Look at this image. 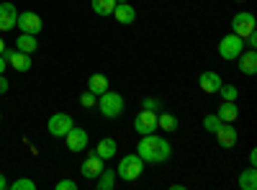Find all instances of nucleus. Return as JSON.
Returning a JSON list of instances; mask_svg holds the SVG:
<instances>
[{
    "label": "nucleus",
    "mask_w": 257,
    "mask_h": 190,
    "mask_svg": "<svg viewBox=\"0 0 257 190\" xmlns=\"http://www.w3.org/2000/svg\"><path fill=\"white\" fill-rule=\"evenodd\" d=\"M103 170H105V164H103V159L98 157V152H90L88 157H85L82 167H80L82 177H88V180H95V177H98Z\"/></svg>",
    "instance_id": "nucleus-10"
},
{
    "label": "nucleus",
    "mask_w": 257,
    "mask_h": 190,
    "mask_svg": "<svg viewBox=\"0 0 257 190\" xmlns=\"http://www.w3.org/2000/svg\"><path fill=\"white\" fill-rule=\"evenodd\" d=\"M16 49L24 52V54H34V52L39 49V41H36L34 34H21L18 41H16Z\"/></svg>",
    "instance_id": "nucleus-19"
},
{
    "label": "nucleus",
    "mask_w": 257,
    "mask_h": 190,
    "mask_svg": "<svg viewBox=\"0 0 257 190\" xmlns=\"http://www.w3.org/2000/svg\"><path fill=\"white\" fill-rule=\"evenodd\" d=\"M142 172H144V159H142L139 154H126V157H121V162H118L116 177H121L123 182H134V180L142 177Z\"/></svg>",
    "instance_id": "nucleus-2"
},
{
    "label": "nucleus",
    "mask_w": 257,
    "mask_h": 190,
    "mask_svg": "<svg viewBox=\"0 0 257 190\" xmlns=\"http://www.w3.org/2000/svg\"><path fill=\"white\" fill-rule=\"evenodd\" d=\"M57 190H77V182L75 180H59L57 182Z\"/></svg>",
    "instance_id": "nucleus-30"
},
{
    "label": "nucleus",
    "mask_w": 257,
    "mask_h": 190,
    "mask_svg": "<svg viewBox=\"0 0 257 190\" xmlns=\"http://www.w3.org/2000/svg\"><path fill=\"white\" fill-rule=\"evenodd\" d=\"M198 85H201V90L203 93H219V88H221V77L213 72V70H208V72H201V77H198Z\"/></svg>",
    "instance_id": "nucleus-14"
},
{
    "label": "nucleus",
    "mask_w": 257,
    "mask_h": 190,
    "mask_svg": "<svg viewBox=\"0 0 257 190\" xmlns=\"http://www.w3.org/2000/svg\"><path fill=\"white\" fill-rule=\"evenodd\" d=\"M6 52V41H3V36H0V54Z\"/></svg>",
    "instance_id": "nucleus-35"
},
{
    "label": "nucleus",
    "mask_w": 257,
    "mask_h": 190,
    "mask_svg": "<svg viewBox=\"0 0 257 190\" xmlns=\"http://www.w3.org/2000/svg\"><path fill=\"white\" fill-rule=\"evenodd\" d=\"M8 93V80H6V75H0V95H6Z\"/></svg>",
    "instance_id": "nucleus-31"
},
{
    "label": "nucleus",
    "mask_w": 257,
    "mask_h": 190,
    "mask_svg": "<svg viewBox=\"0 0 257 190\" xmlns=\"http://www.w3.org/2000/svg\"><path fill=\"white\" fill-rule=\"evenodd\" d=\"M95 105H98V111H100L105 118H118V116L123 113V108H126L123 98H121L118 93H113V90H105V93H100Z\"/></svg>",
    "instance_id": "nucleus-3"
},
{
    "label": "nucleus",
    "mask_w": 257,
    "mask_h": 190,
    "mask_svg": "<svg viewBox=\"0 0 257 190\" xmlns=\"http://www.w3.org/2000/svg\"><path fill=\"white\" fill-rule=\"evenodd\" d=\"M95 103H98V95H93L90 90H85V93L80 95V105H82V108H93Z\"/></svg>",
    "instance_id": "nucleus-28"
},
{
    "label": "nucleus",
    "mask_w": 257,
    "mask_h": 190,
    "mask_svg": "<svg viewBox=\"0 0 257 190\" xmlns=\"http://www.w3.org/2000/svg\"><path fill=\"white\" fill-rule=\"evenodd\" d=\"M239 187L242 190H257V170L254 167H249V170H244L242 175H239Z\"/></svg>",
    "instance_id": "nucleus-21"
},
{
    "label": "nucleus",
    "mask_w": 257,
    "mask_h": 190,
    "mask_svg": "<svg viewBox=\"0 0 257 190\" xmlns=\"http://www.w3.org/2000/svg\"><path fill=\"white\" fill-rule=\"evenodd\" d=\"M6 67H8V62H6V57H3V54H0V75L6 72Z\"/></svg>",
    "instance_id": "nucleus-32"
},
{
    "label": "nucleus",
    "mask_w": 257,
    "mask_h": 190,
    "mask_svg": "<svg viewBox=\"0 0 257 190\" xmlns=\"http://www.w3.org/2000/svg\"><path fill=\"white\" fill-rule=\"evenodd\" d=\"M6 187H8V180H6L3 172H0V190H6Z\"/></svg>",
    "instance_id": "nucleus-34"
},
{
    "label": "nucleus",
    "mask_w": 257,
    "mask_h": 190,
    "mask_svg": "<svg viewBox=\"0 0 257 190\" xmlns=\"http://www.w3.org/2000/svg\"><path fill=\"white\" fill-rule=\"evenodd\" d=\"M16 18H18V11H16L13 3H0V34L13 31L16 29Z\"/></svg>",
    "instance_id": "nucleus-12"
},
{
    "label": "nucleus",
    "mask_w": 257,
    "mask_h": 190,
    "mask_svg": "<svg viewBox=\"0 0 257 190\" xmlns=\"http://www.w3.org/2000/svg\"><path fill=\"white\" fill-rule=\"evenodd\" d=\"M16 26L21 29V34H34V36H39V31L44 29V24H41V18H39L34 11H24V13H18V18H16Z\"/></svg>",
    "instance_id": "nucleus-5"
},
{
    "label": "nucleus",
    "mask_w": 257,
    "mask_h": 190,
    "mask_svg": "<svg viewBox=\"0 0 257 190\" xmlns=\"http://www.w3.org/2000/svg\"><path fill=\"white\" fill-rule=\"evenodd\" d=\"M219 93H221V100H234V103H237V98H239V90L234 85H224V82H221Z\"/></svg>",
    "instance_id": "nucleus-26"
},
{
    "label": "nucleus",
    "mask_w": 257,
    "mask_h": 190,
    "mask_svg": "<svg viewBox=\"0 0 257 190\" xmlns=\"http://www.w3.org/2000/svg\"><path fill=\"white\" fill-rule=\"evenodd\" d=\"M3 57H6V62L16 70V72H29L31 70V54H24V52H11V49H6L3 52Z\"/></svg>",
    "instance_id": "nucleus-11"
},
{
    "label": "nucleus",
    "mask_w": 257,
    "mask_h": 190,
    "mask_svg": "<svg viewBox=\"0 0 257 190\" xmlns=\"http://www.w3.org/2000/svg\"><path fill=\"white\" fill-rule=\"evenodd\" d=\"M116 3H128V0H116Z\"/></svg>",
    "instance_id": "nucleus-36"
},
{
    "label": "nucleus",
    "mask_w": 257,
    "mask_h": 190,
    "mask_svg": "<svg viewBox=\"0 0 257 190\" xmlns=\"http://www.w3.org/2000/svg\"><path fill=\"white\" fill-rule=\"evenodd\" d=\"M213 136H216L219 146H224V149H231V146L237 144V136H239V134H237V129H234L231 123H221Z\"/></svg>",
    "instance_id": "nucleus-13"
},
{
    "label": "nucleus",
    "mask_w": 257,
    "mask_h": 190,
    "mask_svg": "<svg viewBox=\"0 0 257 190\" xmlns=\"http://www.w3.org/2000/svg\"><path fill=\"white\" fill-rule=\"evenodd\" d=\"M237 59H239V70H242V75L252 77V75L257 72V52H254V49H247V52H242Z\"/></svg>",
    "instance_id": "nucleus-15"
},
{
    "label": "nucleus",
    "mask_w": 257,
    "mask_h": 190,
    "mask_svg": "<svg viewBox=\"0 0 257 190\" xmlns=\"http://www.w3.org/2000/svg\"><path fill=\"white\" fill-rule=\"evenodd\" d=\"M134 129L139 131V136L157 131V113L155 111H139L134 118Z\"/></svg>",
    "instance_id": "nucleus-9"
},
{
    "label": "nucleus",
    "mask_w": 257,
    "mask_h": 190,
    "mask_svg": "<svg viewBox=\"0 0 257 190\" xmlns=\"http://www.w3.org/2000/svg\"><path fill=\"white\" fill-rule=\"evenodd\" d=\"M64 141H67L70 152H85L88 149V131L80 129V126H72V129L64 134Z\"/></svg>",
    "instance_id": "nucleus-8"
},
{
    "label": "nucleus",
    "mask_w": 257,
    "mask_h": 190,
    "mask_svg": "<svg viewBox=\"0 0 257 190\" xmlns=\"http://www.w3.org/2000/svg\"><path fill=\"white\" fill-rule=\"evenodd\" d=\"M72 116L70 113H54L52 118H49V123H47V131L52 134V136H57V139H64V134H67L70 129H72Z\"/></svg>",
    "instance_id": "nucleus-6"
},
{
    "label": "nucleus",
    "mask_w": 257,
    "mask_h": 190,
    "mask_svg": "<svg viewBox=\"0 0 257 190\" xmlns=\"http://www.w3.org/2000/svg\"><path fill=\"white\" fill-rule=\"evenodd\" d=\"M90 6H93L95 16H111L116 8V0H90Z\"/></svg>",
    "instance_id": "nucleus-24"
},
{
    "label": "nucleus",
    "mask_w": 257,
    "mask_h": 190,
    "mask_svg": "<svg viewBox=\"0 0 257 190\" xmlns=\"http://www.w3.org/2000/svg\"><path fill=\"white\" fill-rule=\"evenodd\" d=\"M219 126H221V118H219L216 113H211V116H206V118H203V129H206L208 134H216Z\"/></svg>",
    "instance_id": "nucleus-25"
},
{
    "label": "nucleus",
    "mask_w": 257,
    "mask_h": 190,
    "mask_svg": "<svg viewBox=\"0 0 257 190\" xmlns=\"http://www.w3.org/2000/svg\"><path fill=\"white\" fill-rule=\"evenodd\" d=\"M88 90H90L93 95H100V93H105V90H108V77H105V75H100V72L90 75V80H88Z\"/></svg>",
    "instance_id": "nucleus-20"
},
{
    "label": "nucleus",
    "mask_w": 257,
    "mask_h": 190,
    "mask_svg": "<svg viewBox=\"0 0 257 190\" xmlns=\"http://www.w3.org/2000/svg\"><path fill=\"white\" fill-rule=\"evenodd\" d=\"M254 31V16L249 11H239L237 16L231 18V34H237V36H249Z\"/></svg>",
    "instance_id": "nucleus-7"
},
{
    "label": "nucleus",
    "mask_w": 257,
    "mask_h": 190,
    "mask_svg": "<svg viewBox=\"0 0 257 190\" xmlns=\"http://www.w3.org/2000/svg\"><path fill=\"white\" fill-rule=\"evenodd\" d=\"M216 116L221 118V123H234V121L239 118V108H237V103H234V100H224V103L219 105Z\"/></svg>",
    "instance_id": "nucleus-16"
},
{
    "label": "nucleus",
    "mask_w": 257,
    "mask_h": 190,
    "mask_svg": "<svg viewBox=\"0 0 257 190\" xmlns=\"http://www.w3.org/2000/svg\"><path fill=\"white\" fill-rule=\"evenodd\" d=\"M0 121H3V113H0Z\"/></svg>",
    "instance_id": "nucleus-37"
},
{
    "label": "nucleus",
    "mask_w": 257,
    "mask_h": 190,
    "mask_svg": "<svg viewBox=\"0 0 257 190\" xmlns=\"http://www.w3.org/2000/svg\"><path fill=\"white\" fill-rule=\"evenodd\" d=\"M8 187H13V190H36V182L34 180H29V177H18L16 182H11Z\"/></svg>",
    "instance_id": "nucleus-27"
},
{
    "label": "nucleus",
    "mask_w": 257,
    "mask_h": 190,
    "mask_svg": "<svg viewBox=\"0 0 257 190\" xmlns=\"http://www.w3.org/2000/svg\"><path fill=\"white\" fill-rule=\"evenodd\" d=\"M142 108H144V111H157V108H160V100H155V98H144Z\"/></svg>",
    "instance_id": "nucleus-29"
},
{
    "label": "nucleus",
    "mask_w": 257,
    "mask_h": 190,
    "mask_svg": "<svg viewBox=\"0 0 257 190\" xmlns=\"http://www.w3.org/2000/svg\"><path fill=\"white\" fill-rule=\"evenodd\" d=\"M95 180H98V190H113L116 187V170H103Z\"/></svg>",
    "instance_id": "nucleus-23"
},
{
    "label": "nucleus",
    "mask_w": 257,
    "mask_h": 190,
    "mask_svg": "<svg viewBox=\"0 0 257 190\" xmlns=\"http://www.w3.org/2000/svg\"><path fill=\"white\" fill-rule=\"evenodd\" d=\"M242 52H244V39H242V36H237V34L221 36V41H219V54H221V59L231 62V59H237Z\"/></svg>",
    "instance_id": "nucleus-4"
},
{
    "label": "nucleus",
    "mask_w": 257,
    "mask_h": 190,
    "mask_svg": "<svg viewBox=\"0 0 257 190\" xmlns=\"http://www.w3.org/2000/svg\"><path fill=\"white\" fill-rule=\"evenodd\" d=\"M249 164H252V167L257 164V149H252V152H249Z\"/></svg>",
    "instance_id": "nucleus-33"
},
{
    "label": "nucleus",
    "mask_w": 257,
    "mask_h": 190,
    "mask_svg": "<svg viewBox=\"0 0 257 190\" xmlns=\"http://www.w3.org/2000/svg\"><path fill=\"white\" fill-rule=\"evenodd\" d=\"M137 152L144 162H152V164H160V162H167L170 157H173V146H170L167 139L157 136L155 131L152 134H144L139 139V146H137Z\"/></svg>",
    "instance_id": "nucleus-1"
},
{
    "label": "nucleus",
    "mask_w": 257,
    "mask_h": 190,
    "mask_svg": "<svg viewBox=\"0 0 257 190\" xmlns=\"http://www.w3.org/2000/svg\"><path fill=\"white\" fill-rule=\"evenodd\" d=\"M116 21H118V24H134V21H137V11L132 8V6H128V3H116V8H113V13H111Z\"/></svg>",
    "instance_id": "nucleus-18"
},
{
    "label": "nucleus",
    "mask_w": 257,
    "mask_h": 190,
    "mask_svg": "<svg viewBox=\"0 0 257 190\" xmlns=\"http://www.w3.org/2000/svg\"><path fill=\"white\" fill-rule=\"evenodd\" d=\"M178 118H175V113H160L157 116V129H162V131H178Z\"/></svg>",
    "instance_id": "nucleus-22"
},
{
    "label": "nucleus",
    "mask_w": 257,
    "mask_h": 190,
    "mask_svg": "<svg viewBox=\"0 0 257 190\" xmlns=\"http://www.w3.org/2000/svg\"><path fill=\"white\" fill-rule=\"evenodd\" d=\"M95 152H98V157H100L103 162H105V159H113V157H116V152H118V144H116V139L105 136V139H100V141H98Z\"/></svg>",
    "instance_id": "nucleus-17"
}]
</instances>
